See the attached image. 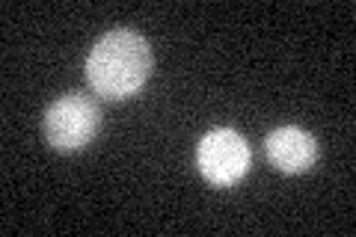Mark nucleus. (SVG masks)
I'll return each mask as SVG.
<instances>
[{
	"label": "nucleus",
	"mask_w": 356,
	"mask_h": 237,
	"mask_svg": "<svg viewBox=\"0 0 356 237\" xmlns=\"http://www.w3.org/2000/svg\"><path fill=\"white\" fill-rule=\"evenodd\" d=\"M154 56L137 30L119 27L104 33L86 56V81L104 101H125L149 81Z\"/></svg>",
	"instance_id": "f257e3e1"
},
{
	"label": "nucleus",
	"mask_w": 356,
	"mask_h": 237,
	"mask_svg": "<svg viewBox=\"0 0 356 237\" xmlns=\"http://www.w3.org/2000/svg\"><path fill=\"white\" fill-rule=\"evenodd\" d=\"M98 125H102V113H98L95 101L81 92L60 95L44 110L42 119L44 140L57 152H77L89 145L98 133Z\"/></svg>",
	"instance_id": "f03ea898"
},
{
	"label": "nucleus",
	"mask_w": 356,
	"mask_h": 237,
	"mask_svg": "<svg viewBox=\"0 0 356 237\" xmlns=\"http://www.w3.org/2000/svg\"><path fill=\"white\" fill-rule=\"evenodd\" d=\"M196 166L214 187H232L250 172V142L232 128H214L199 140Z\"/></svg>",
	"instance_id": "7ed1b4c3"
},
{
	"label": "nucleus",
	"mask_w": 356,
	"mask_h": 237,
	"mask_svg": "<svg viewBox=\"0 0 356 237\" xmlns=\"http://www.w3.org/2000/svg\"><path fill=\"white\" fill-rule=\"evenodd\" d=\"M264 152H267V161L285 175H303L318 161L315 137L297 125H285L267 133Z\"/></svg>",
	"instance_id": "20e7f679"
}]
</instances>
